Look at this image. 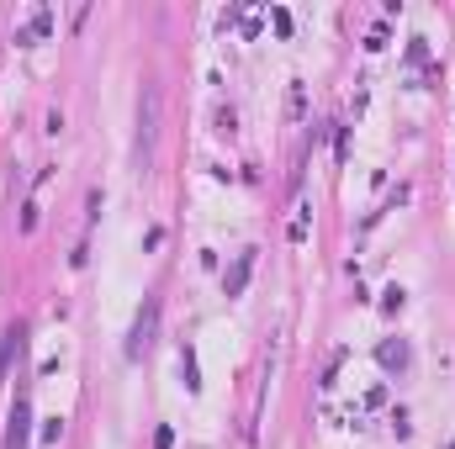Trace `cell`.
<instances>
[{
  "instance_id": "3",
  "label": "cell",
  "mask_w": 455,
  "mask_h": 449,
  "mask_svg": "<svg viewBox=\"0 0 455 449\" xmlns=\"http://www.w3.org/2000/svg\"><path fill=\"white\" fill-rule=\"evenodd\" d=\"M27 434H32V402L22 391L11 402V418H6V449H27Z\"/></svg>"
},
{
  "instance_id": "7",
  "label": "cell",
  "mask_w": 455,
  "mask_h": 449,
  "mask_svg": "<svg viewBox=\"0 0 455 449\" xmlns=\"http://www.w3.org/2000/svg\"><path fill=\"white\" fill-rule=\"evenodd\" d=\"M180 376H186V391H202V380H196V355H191V349H180Z\"/></svg>"
},
{
  "instance_id": "10",
  "label": "cell",
  "mask_w": 455,
  "mask_h": 449,
  "mask_svg": "<svg viewBox=\"0 0 455 449\" xmlns=\"http://www.w3.org/2000/svg\"><path fill=\"white\" fill-rule=\"evenodd\" d=\"M59 439H64V423H59V418H48V428H43V444H59Z\"/></svg>"
},
{
  "instance_id": "5",
  "label": "cell",
  "mask_w": 455,
  "mask_h": 449,
  "mask_svg": "<svg viewBox=\"0 0 455 449\" xmlns=\"http://www.w3.org/2000/svg\"><path fill=\"white\" fill-rule=\"evenodd\" d=\"M48 27H53V11H48V6H37V11L27 16V27H16V43H22V48H32L37 37L48 32Z\"/></svg>"
},
{
  "instance_id": "9",
  "label": "cell",
  "mask_w": 455,
  "mask_h": 449,
  "mask_svg": "<svg viewBox=\"0 0 455 449\" xmlns=\"http://www.w3.org/2000/svg\"><path fill=\"white\" fill-rule=\"evenodd\" d=\"M233 127H239V117H233V106H223V111H217V132L233 138Z\"/></svg>"
},
{
  "instance_id": "12",
  "label": "cell",
  "mask_w": 455,
  "mask_h": 449,
  "mask_svg": "<svg viewBox=\"0 0 455 449\" xmlns=\"http://www.w3.org/2000/svg\"><path fill=\"white\" fill-rule=\"evenodd\" d=\"M450 449H455V444H450Z\"/></svg>"
},
{
  "instance_id": "2",
  "label": "cell",
  "mask_w": 455,
  "mask_h": 449,
  "mask_svg": "<svg viewBox=\"0 0 455 449\" xmlns=\"http://www.w3.org/2000/svg\"><path fill=\"white\" fill-rule=\"evenodd\" d=\"M154 333H159V296H144V307L132 318V333H127V359H144Z\"/></svg>"
},
{
  "instance_id": "1",
  "label": "cell",
  "mask_w": 455,
  "mask_h": 449,
  "mask_svg": "<svg viewBox=\"0 0 455 449\" xmlns=\"http://www.w3.org/2000/svg\"><path fill=\"white\" fill-rule=\"evenodd\" d=\"M154 143H159V85L144 80V90H138V132H132V154H138V164L154 159Z\"/></svg>"
},
{
  "instance_id": "4",
  "label": "cell",
  "mask_w": 455,
  "mask_h": 449,
  "mask_svg": "<svg viewBox=\"0 0 455 449\" xmlns=\"http://www.w3.org/2000/svg\"><path fill=\"white\" fill-rule=\"evenodd\" d=\"M249 275H254V248H244V254H239V264H233V270L223 275V291H227V296H244Z\"/></svg>"
},
{
  "instance_id": "8",
  "label": "cell",
  "mask_w": 455,
  "mask_h": 449,
  "mask_svg": "<svg viewBox=\"0 0 455 449\" xmlns=\"http://www.w3.org/2000/svg\"><path fill=\"white\" fill-rule=\"evenodd\" d=\"M286 238H291V243H307V206H297V217H291Z\"/></svg>"
},
{
  "instance_id": "6",
  "label": "cell",
  "mask_w": 455,
  "mask_h": 449,
  "mask_svg": "<svg viewBox=\"0 0 455 449\" xmlns=\"http://www.w3.org/2000/svg\"><path fill=\"white\" fill-rule=\"evenodd\" d=\"M376 359H382V370H407V343L402 338H397V343L386 338L382 349H376Z\"/></svg>"
},
{
  "instance_id": "11",
  "label": "cell",
  "mask_w": 455,
  "mask_h": 449,
  "mask_svg": "<svg viewBox=\"0 0 455 449\" xmlns=\"http://www.w3.org/2000/svg\"><path fill=\"white\" fill-rule=\"evenodd\" d=\"M382 307H386V312H402V285H392V291H386Z\"/></svg>"
}]
</instances>
